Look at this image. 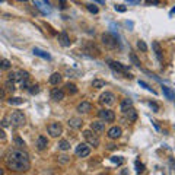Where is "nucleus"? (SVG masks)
Segmentation results:
<instances>
[{"label":"nucleus","mask_w":175,"mask_h":175,"mask_svg":"<svg viewBox=\"0 0 175 175\" xmlns=\"http://www.w3.org/2000/svg\"><path fill=\"white\" fill-rule=\"evenodd\" d=\"M77 112H80V114H86L89 112L90 109H92V104L90 102H88V101H82L79 105H77Z\"/></svg>","instance_id":"nucleus-15"},{"label":"nucleus","mask_w":175,"mask_h":175,"mask_svg":"<svg viewBox=\"0 0 175 175\" xmlns=\"http://www.w3.org/2000/svg\"><path fill=\"white\" fill-rule=\"evenodd\" d=\"M93 1H96L99 4H105V0H93Z\"/></svg>","instance_id":"nucleus-50"},{"label":"nucleus","mask_w":175,"mask_h":175,"mask_svg":"<svg viewBox=\"0 0 175 175\" xmlns=\"http://www.w3.org/2000/svg\"><path fill=\"white\" fill-rule=\"evenodd\" d=\"M92 86L95 88V89H101V88L105 86V82H104V80H101V79H95V80L92 82Z\"/></svg>","instance_id":"nucleus-27"},{"label":"nucleus","mask_w":175,"mask_h":175,"mask_svg":"<svg viewBox=\"0 0 175 175\" xmlns=\"http://www.w3.org/2000/svg\"><path fill=\"white\" fill-rule=\"evenodd\" d=\"M29 92H31L32 95L38 93V92H40V86H38V85H32V86H31V90H29Z\"/></svg>","instance_id":"nucleus-37"},{"label":"nucleus","mask_w":175,"mask_h":175,"mask_svg":"<svg viewBox=\"0 0 175 175\" xmlns=\"http://www.w3.org/2000/svg\"><path fill=\"white\" fill-rule=\"evenodd\" d=\"M131 60H133V63H134V64H136V66H139V67H140V61L137 60V57H136V55H134V54H131Z\"/></svg>","instance_id":"nucleus-41"},{"label":"nucleus","mask_w":175,"mask_h":175,"mask_svg":"<svg viewBox=\"0 0 175 175\" xmlns=\"http://www.w3.org/2000/svg\"><path fill=\"white\" fill-rule=\"evenodd\" d=\"M3 98H4V90L0 88V99H3Z\"/></svg>","instance_id":"nucleus-49"},{"label":"nucleus","mask_w":175,"mask_h":175,"mask_svg":"<svg viewBox=\"0 0 175 175\" xmlns=\"http://www.w3.org/2000/svg\"><path fill=\"white\" fill-rule=\"evenodd\" d=\"M67 124H69V127H70V129L79 130V129H82V127H83V120H82V118H79V117H72L70 120L67 121Z\"/></svg>","instance_id":"nucleus-10"},{"label":"nucleus","mask_w":175,"mask_h":175,"mask_svg":"<svg viewBox=\"0 0 175 175\" xmlns=\"http://www.w3.org/2000/svg\"><path fill=\"white\" fill-rule=\"evenodd\" d=\"M127 3H129V4H139L140 0H127Z\"/></svg>","instance_id":"nucleus-46"},{"label":"nucleus","mask_w":175,"mask_h":175,"mask_svg":"<svg viewBox=\"0 0 175 175\" xmlns=\"http://www.w3.org/2000/svg\"><path fill=\"white\" fill-rule=\"evenodd\" d=\"M47 130H48V134L51 137H58L63 133V127H61L60 123H51V124H48Z\"/></svg>","instance_id":"nucleus-7"},{"label":"nucleus","mask_w":175,"mask_h":175,"mask_svg":"<svg viewBox=\"0 0 175 175\" xmlns=\"http://www.w3.org/2000/svg\"><path fill=\"white\" fill-rule=\"evenodd\" d=\"M86 7H88V10L90 12V13H98L99 12L98 6H95V4H86Z\"/></svg>","instance_id":"nucleus-34"},{"label":"nucleus","mask_w":175,"mask_h":175,"mask_svg":"<svg viewBox=\"0 0 175 175\" xmlns=\"http://www.w3.org/2000/svg\"><path fill=\"white\" fill-rule=\"evenodd\" d=\"M6 165L12 171L26 172L31 168V159L23 149H12L6 156Z\"/></svg>","instance_id":"nucleus-1"},{"label":"nucleus","mask_w":175,"mask_h":175,"mask_svg":"<svg viewBox=\"0 0 175 175\" xmlns=\"http://www.w3.org/2000/svg\"><path fill=\"white\" fill-rule=\"evenodd\" d=\"M58 43L61 44L63 47H70L72 41H70V38H69V35H67V34L61 32L60 35H58Z\"/></svg>","instance_id":"nucleus-18"},{"label":"nucleus","mask_w":175,"mask_h":175,"mask_svg":"<svg viewBox=\"0 0 175 175\" xmlns=\"http://www.w3.org/2000/svg\"><path fill=\"white\" fill-rule=\"evenodd\" d=\"M139 85H140V86H143V88H144V89H147V90H150V92H153V93H155V90H153V89H152V88H150V86H149L147 83H144L143 80H139Z\"/></svg>","instance_id":"nucleus-36"},{"label":"nucleus","mask_w":175,"mask_h":175,"mask_svg":"<svg viewBox=\"0 0 175 175\" xmlns=\"http://www.w3.org/2000/svg\"><path fill=\"white\" fill-rule=\"evenodd\" d=\"M121 134H123V130H121V127H118V126H114V127H111L108 130V137L112 139V140L120 139Z\"/></svg>","instance_id":"nucleus-12"},{"label":"nucleus","mask_w":175,"mask_h":175,"mask_svg":"<svg viewBox=\"0 0 175 175\" xmlns=\"http://www.w3.org/2000/svg\"><path fill=\"white\" fill-rule=\"evenodd\" d=\"M58 1H60V9H61V10H64L66 7H67V6H66V4H67V1H66V0H58Z\"/></svg>","instance_id":"nucleus-42"},{"label":"nucleus","mask_w":175,"mask_h":175,"mask_svg":"<svg viewBox=\"0 0 175 175\" xmlns=\"http://www.w3.org/2000/svg\"><path fill=\"white\" fill-rule=\"evenodd\" d=\"M133 107V101L131 99H129V98H126V99H123L121 101V104H120V109L124 112V111H127L129 108H131Z\"/></svg>","instance_id":"nucleus-21"},{"label":"nucleus","mask_w":175,"mask_h":175,"mask_svg":"<svg viewBox=\"0 0 175 175\" xmlns=\"http://www.w3.org/2000/svg\"><path fill=\"white\" fill-rule=\"evenodd\" d=\"M115 10H117V12H121V13H123V12L127 10V7H126V6H123V4H117V6H115Z\"/></svg>","instance_id":"nucleus-40"},{"label":"nucleus","mask_w":175,"mask_h":175,"mask_svg":"<svg viewBox=\"0 0 175 175\" xmlns=\"http://www.w3.org/2000/svg\"><path fill=\"white\" fill-rule=\"evenodd\" d=\"M149 105H150V108H152L155 112H158V111H159V105H158L156 102H152V101H150V102H149Z\"/></svg>","instance_id":"nucleus-38"},{"label":"nucleus","mask_w":175,"mask_h":175,"mask_svg":"<svg viewBox=\"0 0 175 175\" xmlns=\"http://www.w3.org/2000/svg\"><path fill=\"white\" fill-rule=\"evenodd\" d=\"M90 130L93 131V133H104L105 131V121H93V123H90Z\"/></svg>","instance_id":"nucleus-11"},{"label":"nucleus","mask_w":175,"mask_h":175,"mask_svg":"<svg viewBox=\"0 0 175 175\" xmlns=\"http://www.w3.org/2000/svg\"><path fill=\"white\" fill-rule=\"evenodd\" d=\"M98 115H99V118L102 121H105V123H112V121L115 120V114L111 109H99Z\"/></svg>","instance_id":"nucleus-6"},{"label":"nucleus","mask_w":175,"mask_h":175,"mask_svg":"<svg viewBox=\"0 0 175 175\" xmlns=\"http://www.w3.org/2000/svg\"><path fill=\"white\" fill-rule=\"evenodd\" d=\"M162 90H164V93H165V96L169 99V101H172L174 99V93L169 90V88H166V86H162Z\"/></svg>","instance_id":"nucleus-28"},{"label":"nucleus","mask_w":175,"mask_h":175,"mask_svg":"<svg viewBox=\"0 0 175 175\" xmlns=\"http://www.w3.org/2000/svg\"><path fill=\"white\" fill-rule=\"evenodd\" d=\"M102 44H104L105 48H108V50H117V48H120V43H118L117 37L112 35V34H109V32L102 34Z\"/></svg>","instance_id":"nucleus-2"},{"label":"nucleus","mask_w":175,"mask_h":175,"mask_svg":"<svg viewBox=\"0 0 175 175\" xmlns=\"http://www.w3.org/2000/svg\"><path fill=\"white\" fill-rule=\"evenodd\" d=\"M85 51L89 53V54H95V55L99 54V50L96 48V45H95V44H92V43H88L86 45H85Z\"/></svg>","instance_id":"nucleus-19"},{"label":"nucleus","mask_w":175,"mask_h":175,"mask_svg":"<svg viewBox=\"0 0 175 175\" xmlns=\"http://www.w3.org/2000/svg\"><path fill=\"white\" fill-rule=\"evenodd\" d=\"M99 102L104 104V105H112L115 102V96L112 92H104L101 96H99Z\"/></svg>","instance_id":"nucleus-9"},{"label":"nucleus","mask_w":175,"mask_h":175,"mask_svg":"<svg viewBox=\"0 0 175 175\" xmlns=\"http://www.w3.org/2000/svg\"><path fill=\"white\" fill-rule=\"evenodd\" d=\"M4 88H6L7 90L13 92V90H15V85H13V80H7V82L4 83Z\"/></svg>","instance_id":"nucleus-33"},{"label":"nucleus","mask_w":175,"mask_h":175,"mask_svg":"<svg viewBox=\"0 0 175 175\" xmlns=\"http://www.w3.org/2000/svg\"><path fill=\"white\" fill-rule=\"evenodd\" d=\"M0 140H6V133H4V130H1V129H0Z\"/></svg>","instance_id":"nucleus-44"},{"label":"nucleus","mask_w":175,"mask_h":175,"mask_svg":"<svg viewBox=\"0 0 175 175\" xmlns=\"http://www.w3.org/2000/svg\"><path fill=\"white\" fill-rule=\"evenodd\" d=\"M9 80H16V73H9Z\"/></svg>","instance_id":"nucleus-48"},{"label":"nucleus","mask_w":175,"mask_h":175,"mask_svg":"<svg viewBox=\"0 0 175 175\" xmlns=\"http://www.w3.org/2000/svg\"><path fill=\"white\" fill-rule=\"evenodd\" d=\"M152 48H153V51H155V55L158 57V60L162 63V61H164V55H162V48H161V45L155 41V43H152Z\"/></svg>","instance_id":"nucleus-17"},{"label":"nucleus","mask_w":175,"mask_h":175,"mask_svg":"<svg viewBox=\"0 0 175 175\" xmlns=\"http://www.w3.org/2000/svg\"><path fill=\"white\" fill-rule=\"evenodd\" d=\"M0 175H3V169L1 168H0Z\"/></svg>","instance_id":"nucleus-53"},{"label":"nucleus","mask_w":175,"mask_h":175,"mask_svg":"<svg viewBox=\"0 0 175 175\" xmlns=\"http://www.w3.org/2000/svg\"><path fill=\"white\" fill-rule=\"evenodd\" d=\"M28 86H29L28 80H22V82H21V88H22V89H28Z\"/></svg>","instance_id":"nucleus-43"},{"label":"nucleus","mask_w":175,"mask_h":175,"mask_svg":"<svg viewBox=\"0 0 175 175\" xmlns=\"http://www.w3.org/2000/svg\"><path fill=\"white\" fill-rule=\"evenodd\" d=\"M1 1H3V0H0V3H1Z\"/></svg>","instance_id":"nucleus-55"},{"label":"nucleus","mask_w":175,"mask_h":175,"mask_svg":"<svg viewBox=\"0 0 175 175\" xmlns=\"http://www.w3.org/2000/svg\"><path fill=\"white\" fill-rule=\"evenodd\" d=\"M159 0H146V4H158Z\"/></svg>","instance_id":"nucleus-45"},{"label":"nucleus","mask_w":175,"mask_h":175,"mask_svg":"<svg viewBox=\"0 0 175 175\" xmlns=\"http://www.w3.org/2000/svg\"><path fill=\"white\" fill-rule=\"evenodd\" d=\"M109 67L114 70V72H117V73H121V75H124L126 77H133L129 73V69L126 67V66H123L121 63H118V61H109Z\"/></svg>","instance_id":"nucleus-5"},{"label":"nucleus","mask_w":175,"mask_h":175,"mask_svg":"<svg viewBox=\"0 0 175 175\" xmlns=\"http://www.w3.org/2000/svg\"><path fill=\"white\" fill-rule=\"evenodd\" d=\"M60 82H61V75H60L58 72H55V73H53V75L50 76V83H51V85L57 86Z\"/></svg>","instance_id":"nucleus-22"},{"label":"nucleus","mask_w":175,"mask_h":175,"mask_svg":"<svg viewBox=\"0 0 175 175\" xmlns=\"http://www.w3.org/2000/svg\"><path fill=\"white\" fill-rule=\"evenodd\" d=\"M7 102H9V105H21L22 102H23V99L22 98H10V99H7Z\"/></svg>","instance_id":"nucleus-29"},{"label":"nucleus","mask_w":175,"mask_h":175,"mask_svg":"<svg viewBox=\"0 0 175 175\" xmlns=\"http://www.w3.org/2000/svg\"><path fill=\"white\" fill-rule=\"evenodd\" d=\"M15 144H16L18 147H23V146H25V142L22 140L21 137H15Z\"/></svg>","instance_id":"nucleus-35"},{"label":"nucleus","mask_w":175,"mask_h":175,"mask_svg":"<svg viewBox=\"0 0 175 175\" xmlns=\"http://www.w3.org/2000/svg\"><path fill=\"white\" fill-rule=\"evenodd\" d=\"M32 53H34L35 55H38V57L44 58V60H50V58H51V55L48 54L47 51H44V50H40V48H34Z\"/></svg>","instance_id":"nucleus-20"},{"label":"nucleus","mask_w":175,"mask_h":175,"mask_svg":"<svg viewBox=\"0 0 175 175\" xmlns=\"http://www.w3.org/2000/svg\"><path fill=\"white\" fill-rule=\"evenodd\" d=\"M137 48H139V50H142L143 53H146V51H147V45H146V43L142 41V40H139V41H137Z\"/></svg>","instance_id":"nucleus-31"},{"label":"nucleus","mask_w":175,"mask_h":175,"mask_svg":"<svg viewBox=\"0 0 175 175\" xmlns=\"http://www.w3.org/2000/svg\"><path fill=\"white\" fill-rule=\"evenodd\" d=\"M66 90H67V93H70V95H75V93H77V86L75 85V83H66Z\"/></svg>","instance_id":"nucleus-24"},{"label":"nucleus","mask_w":175,"mask_h":175,"mask_svg":"<svg viewBox=\"0 0 175 175\" xmlns=\"http://www.w3.org/2000/svg\"><path fill=\"white\" fill-rule=\"evenodd\" d=\"M75 152L79 158H86L90 155V147L88 146L86 143H80V144H77L76 149H75Z\"/></svg>","instance_id":"nucleus-8"},{"label":"nucleus","mask_w":175,"mask_h":175,"mask_svg":"<svg viewBox=\"0 0 175 175\" xmlns=\"http://www.w3.org/2000/svg\"><path fill=\"white\" fill-rule=\"evenodd\" d=\"M10 123L13 127L19 129V127H23L26 124V118H25V115H23L22 111H15V112H12V115H10Z\"/></svg>","instance_id":"nucleus-3"},{"label":"nucleus","mask_w":175,"mask_h":175,"mask_svg":"<svg viewBox=\"0 0 175 175\" xmlns=\"http://www.w3.org/2000/svg\"><path fill=\"white\" fill-rule=\"evenodd\" d=\"M57 161H58L60 164H69V162H70V158H69L67 155H60V156L57 158Z\"/></svg>","instance_id":"nucleus-30"},{"label":"nucleus","mask_w":175,"mask_h":175,"mask_svg":"<svg viewBox=\"0 0 175 175\" xmlns=\"http://www.w3.org/2000/svg\"><path fill=\"white\" fill-rule=\"evenodd\" d=\"M44 1L47 3V6H50V1H48V0H44Z\"/></svg>","instance_id":"nucleus-52"},{"label":"nucleus","mask_w":175,"mask_h":175,"mask_svg":"<svg viewBox=\"0 0 175 175\" xmlns=\"http://www.w3.org/2000/svg\"><path fill=\"white\" fill-rule=\"evenodd\" d=\"M21 1H26V0H21Z\"/></svg>","instance_id":"nucleus-54"},{"label":"nucleus","mask_w":175,"mask_h":175,"mask_svg":"<svg viewBox=\"0 0 175 175\" xmlns=\"http://www.w3.org/2000/svg\"><path fill=\"white\" fill-rule=\"evenodd\" d=\"M58 149L60 150H69L70 149V143L67 142V140H60L58 142Z\"/></svg>","instance_id":"nucleus-26"},{"label":"nucleus","mask_w":175,"mask_h":175,"mask_svg":"<svg viewBox=\"0 0 175 175\" xmlns=\"http://www.w3.org/2000/svg\"><path fill=\"white\" fill-rule=\"evenodd\" d=\"M10 67L12 64L7 58H0V70H9Z\"/></svg>","instance_id":"nucleus-25"},{"label":"nucleus","mask_w":175,"mask_h":175,"mask_svg":"<svg viewBox=\"0 0 175 175\" xmlns=\"http://www.w3.org/2000/svg\"><path fill=\"white\" fill-rule=\"evenodd\" d=\"M136 172H137V174H142V172H144V166H143L139 161H136Z\"/></svg>","instance_id":"nucleus-32"},{"label":"nucleus","mask_w":175,"mask_h":175,"mask_svg":"<svg viewBox=\"0 0 175 175\" xmlns=\"http://www.w3.org/2000/svg\"><path fill=\"white\" fill-rule=\"evenodd\" d=\"M111 161H112L114 164H117V165L123 164V159H121V158H117V156H112V158H111Z\"/></svg>","instance_id":"nucleus-39"},{"label":"nucleus","mask_w":175,"mask_h":175,"mask_svg":"<svg viewBox=\"0 0 175 175\" xmlns=\"http://www.w3.org/2000/svg\"><path fill=\"white\" fill-rule=\"evenodd\" d=\"M124 114H126V117H127V121L129 123H136L137 121V111L133 108H129L127 111H124Z\"/></svg>","instance_id":"nucleus-16"},{"label":"nucleus","mask_w":175,"mask_h":175,"mask_svg":"<svg viewBox=\"0 0 175 175\" xmlns=\"http://www.w3.org/2000/svg\"><path fill=\"white\" fill-rule=\"evenodd\" d=\"M35 146H37V149L38 150H44V149H47L48 147V139L45 137V136H38L37 137V142H35Z\"/></svg>","instance_id":"nucleus-13"},{"label":"nucleus","mask_w":175,"mask_h":175,"mask_svg":"<svg viewBox=\"0 0 175 175\" xmlns=\"http://www.w3.org/2000/svg\"><path fill=\"white\" fill-rule=\"evenodd\" d=\"M64 96H66L64 90L60 89V88H54V89L51 90V99H53V101H63Z\"/></svg>","instance_id":"nucleus-14"},{"label":"nucleus","mask_w":175,"mask_h":175,"mask_svg":"<svg viewBox=\"0 0 175 175\" xmlns=\"http://www.w3.org/2000/svg\"><path fill=\"white\" fill-rule=\"evenodd\" d=\"M83 137H85V140L88 142V144H90V146H93V147H98L99 143H101L98 134L92 133V130H85L83 131Z\"/></svg>","instance_id":"nucleus-4"},{"label":"nucleus","mask_w":175,"mask_h":175,"mask_svg":"<svg viewBox=\"0 0 175 175\" xmlns=\"http://www.w3.org/2000/svg\"><path fill=\"white\" fill-rule=\"evenodd\" d=\"M28 79H29V73L25 72V70H19V72L16 73V80H19V82H22V80H28Z\"/></svg>","instance_id":"nucleus-23"},{"label":"nucleus","mask_w":175,"mask_h":175,"mask_svg":"<svg viewBox=\"0 0 175 175\" xmlns=\"http://www.w3.org/2000/svg\"><path fill=\"white\" fill-rule=\"evenodd\" d=\"M108 149H111V150L115 149V144H108Z\"/></svg>","instance_id":"nucleus-51"},{"label":"nucleus","mask_w":175,"mask_h":175,"mask_svg":"<svg viewBox=\"0 0 175 175\" xmlns=\"http://www.w3.org/2000/svg\"><path fill=\"white\" fill-rule=\"evenodd\" d=\"M1 126H3V127L9 126V121H7V118H3V120H1Z\"/></svg>","instance_id":"nucleus-47"}]
</instances>
